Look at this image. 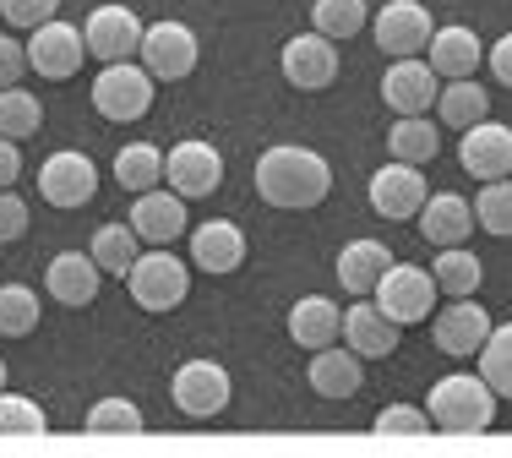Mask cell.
Masks as SVG:
<instances>
[{
    "mask_svg": "<svg viewBox=\"0 0 512 458\" xmlns=\"http://www.w3.org/2000/svg\"><path fill=\"white\" fill-rule=\"evenodd\" d=\"M333 191V170L316 148H300V142H278L256 159V197L267 208H284V213H306L316 202H327Z\"/></svg>",
    "mask_w": 512,
    "mask_h": 458,
    "instance_id": "1",
    "label": "cell"
},
{
    "mask_svg": "<svg viewBox=\"0 0 512 458\" xmlns=\"http://www.w3.org/2000/svg\"><path fill=\"white\" fill-rule=\"evenodd\" d=\"M436 431H453V437H474V431H491L496 420V393L480 371H453L431 388V404H425Z\"/></svg>",
    "mask_w": 512,
    "mask_h": 458,
    "instance_id": "2",
    "label": "cell"
},
{
    "mask_svg": "<svg viewBox=\"0 0 512 458\" xmlns=\"http://www.w3.org/2000/svg\"><path fill=\"white\" fill-rule=\"evenodd\" d=\"M126 289L142 311H175V306H186V295H191V268L169 246H153L131 262Z\"/></svg>",
    "mask_w": 512,
    "mask_h": 458,
    "instance_id": "3",
    "label": "cell"
},
{
    "mask_svg": "<svg viewBox=\"0 0 512 458\" xmlns=\"http://www.w3.org/2000/svg\"><path fill=\"white\" fill-rule=\"evenodd\" d=\"M153 71L142 66V60H109V66L93 77V110L104 120H142L153 110Z\"/></svg>",
    "mask_w": 512,
    "mask_h": 458,
    "instance_id": "4",
    "label": "cell"
},
{
    "mask_svg": "<svg viewBox=\"0 0 512 458\" xmlns=\"http://www.w3.org/2000/svg\"><path fill=\"white\" fill-rule=\"evenodd\" d=\"M137 60L153 71V82H186L191 71H197V60H202V44H197V33H191L186 22L164 17V22H148V28H142Z\"/></svg>",
    "mask_w": 512,
    "mask_h": 458,
    "instance_id": "5",
    "label": "cell"
},
{
    "mask_svg": "<svg viewBox=\"0 0 512 458\" xmlns=\"http://www.w3.org/2000/svg\"><path fill=\"white\" fill-rule=\"evenodd\" d=\"M169 399H175V409L186 420H213L229 409L235 388H229V371L218 366V360H186V366L169 377Z\"/></svg>",
    "mask_w": 512,
    "mask_h": 458,
    "instance_id": "6",
    "label": "cell"
},
{
    "mask_svg": "<svg viewBox=\"0 0 512 458\" xmlns=\"http://www.w3.org/2000/svg\"><path fill=\"white\" fill-rule=\"evenodd\" d=\"M436 295H442V289H436V279H431L425 268H409V262H393V268L376 279V289H371V300L398 322V328H409V322H425V317H431Z\"/></svg>",
    "mask_w": 512,
    "mask_h": 458,
    "instance_id": "7",
    "label": "cell"
},
{
    "mask_svg": "<svg viewBox=\"0 0 512 458\" xmlns=\"http://www.w3.org/2000/svg\"><path fill=\"white\" fill-rule=\"evenodd\" d=\"M164 180L186 202L213 197V191L224 186V153H218L213 142H202V137H186V142H175V148L164 153Z\"/></svg>",
    "mask_w": 512,
    "mask_h": 458,
    "instance_id": "8",
    "label": "cell"
},
{
    "mask_svg": "<svg viewBox=\"0 0 512 458\" xmlns=\"http://www.w3.org/2000/svg\"><path fill=\"white\" fill-rule=\"evenodd\" d=\"M93 191H99V164L88 159V153L77 148H60L44 159L39 170V197L50 202V208H88Z\"/></svg>",
    "mask_w": 512,
    "mask_h": 458,
    "instance_id": "9",
    "label": "cell"
},
{
    "mask_svg": "<svg viewBox=\"0 0 512 458\" xmlns=\"http://www.w3.org/2000/svg\"><path fill=\"white\" fill-rule=\"evenodd\" d=\"M142 28H148V22L131 6H93L88 22H82V44H88V55L104 60V66L109 60H137Z\"/></svg>",
    "mask_w": 512,
    "mask_h": 458,
    "instance_id": "10",
    "label": "cell"
},
{
    "mask_svg": "<svg viewBox=\"0 0 512 458\" xmlns=\"http://www.w3.org/2000/svg\"><path fill=\"white\" fill-rule=\"evenodd\" d=\"M82 55H88V44H82V28H71V22H39V28L28 33V71H39V77L50 82H66L82 71Z\"/></svg>",
    "mask_w": 512,
    "mask_h": 458,
    "instance_id": "11",
    "label": "cell"
},
{
    "mask_svg": "<svg viewBox=\"0 0 512 458\" xmlns=\"http://www.w3.org/2000/svg\"><path fill=\"white\" fill-rule=\"evenodd\" d=\"M278 71H284L289 88L300 93H322L338 77V50L327 33H295V39L278 50Z\"/></svg>",
    "mask_w": 512,
    "mask_h": 458,
    "instance_id": "12",
    "label": "cell"
},
{
    "mask_svg": "<svg viewBox=\"0 0 512 458\" xmlns=\"http://www.w3.org/2000/svg\"><path fill=\"white\" fill-rule=\"evenodd\" d=\"M371 33H376V50L398 60V55H420L425 44H431L436 22H431V11H425L420 0H387V6L371 17Z\"/></svg>",
    "mask_w": 512,
    "mask_h": 458,
    "instance_id": "13",
    "label": "cell"
},
{
    "mask_svg": "<svg viewBox=\"0 0 512 458\" xmlns=\"http://www.w3.org/2000/svg\"><path fill=\"white\" fill-rule=\"evenodd\" d=\"M442 93V77L431 71V60L420 55H398L393 66L382 71V104L393 115H425Z\"/></svg>",
    "mask_w": 512,
    "mask_h": 458,
    "instance_id": "14",
    "label": "cell"
},
{
    "mask_svg": "<svg viewBox=\"0 0 512 458\" xmlns=\"http://www.w3.org/2000/svg\"><path fill=\"white\" fill-rule=\"evenodd\" d=\"M365 197H371V213H382V219H393V224H404L420 213V202L431 197L425 191V175H420V164H404V159H393V164H382V170L371 175V186H365Z\"/></svg>",
    "mask_w": 512,
    "mask_h": 458,
    "instance_id": "15",
    "label": "cell"
},
{
    "mask_svg": "<svg viewBox=\"0 0 512 458\" xmlns=\"http://www.w3.org/2000/svg\"><path fill=\"white\" fill-rule=\"evenodd\" d=\"M131 229L142 235V246H169V240H180L191 229L186 219V197H180L175 186H153V191H137V202H131Z\"/></svg>",
    "mask_w": 512,
    "mask_h": 458,
    "instance_id": "16",
    "label": "cell"
},
{
    "mask_svg": "<svg viewBox=\"0 0 512 458\" xmlns=\"http://www.w3.org/2000/svg\"><path fill=\"white\" fill-rule=\"evenodd\" d=\"M491 328L496 322L485 317V306L474 295H458L447 311H436V322H431V333H436V349L442 355H453V360H463V355H480V344L491 339Z\"/></svg>",
    "mask_w": 512,
    "mask_h": 458,
    "instance_id": "17",
    "label": "cell"
},
{
    "mask_svg": "<svg viewBox=\"0 0 512 458\" xmlns=\"http://www.w3.org/2000/svg\"><path fill=\"white\" fill-rule=\"evenodd\" d=\"M458 164L474 180H502L512 175V131L502 120H474L458 142Z\"/></svg>",
    "mask_w": 512,
    "mask_h": 458,
    "instance_id": "18",
    "label": "cell"
},
{
    "mask_svg": "<svg viewBox=\"0 0 512 458\" xmlns=\"http://www.w3.org/2000/svg\"><path fill=\"white\" fill-rule=\"evenodd\" d=\"M398 339H404V333H398V322L387 317L376 300L355 295V306L344 311V344L355 349L360 360H387L398 349Z\"/></svg>",
    "mask_w": 512,
    "mask_h": 458,
    "instance_id": "19",
    "label": "cell"
},
{
    "mask_svg": "<svg viewBox=\"0 0 512 458\" xmlns=\"http://www.w3.org/2000/svg\"><path fill=\"white\" fill-rule=\"evenodd\" d=\"M104 284V268L93 262V251H60L44 268V289L60 300V306H93Z\"/></svg>",
    "mask_w": 512,
    "mask_h": 458,
    "instance_id": "20",
    "label": "cell"
},
{
    "mask_svg": "<svg viewBox=\"0 0 512 458\" xmlns=\"http://www.w3.org/2000/svg\"><path fill=\"white\" fill-rule=\"evenodd\" d=\"M191 262L202 273H235L246 268V229L235 219H207L191 229Z\"/></svg>",
    "mask_w": 512,
    "mask_h": 458,
    "instance_id": "21",
    "label": "cell"
},
{
    "mask_svg": "<svg viewBox=\"0 0 512 458\" xmlns=\"http://www.w3.org/2000/svg\"><path fill=\"white\" fill-rule=\"evenodd\" d=\"M414 224H420L425 246H463L474 229V202H463L458 191H436V197L420 202Z\"/></svg>",
    "mask_w": 512,
    "mask_h": 458,
    "instance_id": "22",
    "label": "cell"
},
{
    "mask_svg": "<svg viewBox=\"0 0 512 458\" xmlns=\"http://www.w3.org/2000/svg\"><path fill=\"white\" fill-rule=\"evenodd\" d=\"M311 388L322 399H355L365 388V360L355 355L349 344H327V349H311Z\"/></svg>",
    "mask_w": 512,
    "mask_h": 458,
    "instance_id": "23",
    "label": "cell"
},
{
    "mask_svg": "<svg viewBox=\"0 0 512 458\" xmlns=\"http://www.w3.org/2000/svg\"><path fill=\"white\" fill-rule=\"evenodd\" d=\"M289 339L300 349H327L344 339V311L333 306L327 295H306L289 306Z\"/></svg>",
    "mask_w": 512,
    "mask_h": 458,
    "instance_id": "24",
    "label": "cell"
},
{
    "mask_svg": "<svg viewBox=\"0 0 512 458\" xmlns=\"http://www.w3.org/2000/svg\"><path fill=\"white\" fill-rule=\"evenodd\" d=\"M425 50H431V71L442 82L474 77V71H480V60H485V44H480V33H474V28H436Z\"/></svg>",
    "mask_w": 512,
    "mask_h": 458,
    "instance_id": "25",
    "label": "cell"
},
{
    "mask_svg": "<svg viewBox=\"0 0 512 458\" xmlns=\"http://www.w3.org/2000/svg\"><path fill=\"white\" fill-rule=\"evenodd\" d=\"M387 268H393V251L382 240H349L338 251V284H344V295H371Z\"/></svg>",
    "mask_w": 512,
    "mask_h": 458,
    "instance_id": "26",
    "label": "cell"
},
{
    "mask_svg": "<svg viewBox=\"0 0 512 458\" xmlns=\"http://www.w3.org/2000/svg\"><path fill=\"white\" fill-rule=\"evenodd\" d=\"M436 115H442V126L469 131L474 120L491 115V99H485V88L474 77H453V82H442V93H436Z\"/></svg>",
    "mask_w": 512,
    "mask_h": 458,
    "instance_id": "27",
    "label": "cell"
},
{
    "mask_svg": "<svg viewBox=\"0 0 512 458\" xmlns=\"http://www.w3.org/2000/svg\"><path fill=\"white\" fill-rule=\"evenodd\" d=\"M93 262H99L104 273H115V279H126L131 273V262L142 257V235L131 229V219L126 224H99L93 229Z\"/></svg>",
    "mask_w": 512,
    "mask_h": 458,
    "instance_id": "28",
    "label": "cell"
},
{
    "mask_svg": "<svg viewBox=\"0 0 512 458\" xmlns=\"http://www.w3.org/2000/svg\"><path fill=\"white\" fill-rule=\"evenodd\" d=\"M436 148H442V131H436L425 115H398L393 131H387V153L404 159V164H431Z\"/></svg>",
    "mask_w": 512,
    "mask_h": 458,
    "instance_id": "29",
    "label": "cell"
},
{
    "mask_svg": "<svg viewBox=\"0 0 512 458\" xmlns=\"http://www.w3.org/2000/svg\"><path fill=\"white\" fill-rule=\"evenodd\" d=\"M115 180L137 197V191H153L164 180V148L158 142H126L115 153Z\"/></svg>",
    "mask_w": 512,
    "mask_h": 458,
    "instance_id": "30",
    "label": "cell"
},
{
    "mask_svg": "<svg viewBox=\"0 0 512 458\" xmlns=\"http://www.w3.org/2000/svg\"><path fill=\"white\" fill-rule=\"evenodd\" d=\"M431 279H436V289H442L447 300L474 295V289L485 284V262L474 257V251H463V246H442V257H436V268H431Z\"/></svg>",
    "mask_w": 512,
    "mask_h": 458,
    "instance_id": "31",
    "label": "cell"
},
{
    "mask_svg": "<svg viewBox=\"0 0 512 458\" xmlns=\"http://www.w3.org/2000/svg\"><path fill=\"white\" fill-rule=\"evenodd\" d=\"M311 28L327 33V39H355L360 28H371V6L365 0H316L311 6Z\"/></svg>",
    "mask_w": 512,
    "mask_h": 458,
    "instance_id": "32",
    "label": "cell"
},
{
    "mask_svg": "<svg viewBox=\"0 0 512 458\" xmlns=\"http://www.w3.org/2000/svg\"><path fill=\"white\" fill-rule=\"evenodd\" d=\"M39 328V289L0 284V339H28Z\"/></svg>",
    "mask_w": 512,
    "mask_h": 458,
    "instance_id": "33",
    "label": "cell"
},
{
    "mask_svg": "<svg viewBox=\"0 0 512 458\" xmlns=\"http://www.w3.org/2000/svg\"><path fill=\"white\" fill-rule=\"evenodd\" d=\"M44 126V104L33 99L28 88H0V137H11V142H22V137H33V131Z\"/></svg>",
    "mask_w": 512,
    "mask_h": 458,
    "instance_id": "34",
    "label": "cell"
},
{
    "mask_svg": "<svg viewBox=\"0 0 512 458\" xmlns=\"http://www.w3.org/2000/svg\"><path fill=\"white\" fill-rule=\"evenodd\" d=\"M474 224L485 229V235H512V175L502 180H485L480 197H474Z\"/></svg>",
    "mask_w": 512,
    "mask_h": 458,
    "instance_id": "35",
    "label": "cell"
},
{
    "mask_svg": "<svg viewBox=\"0 0 512 458\" xmlns=\"http://www.w3.org/2000/svg\"><path fill=\"white\" fill-rule=\"evenodd\" d=\"M480 377L491 382L496 399H512V322L491 328V339L480 344Z\"/></svg>",
    "mask_w": 512,
    "mask_h": 458,
    "instance_id": "36",
    "label": "cell"
},
{
    "mask_svg": "<svg viewBox=\"0 0 512 458\" xmlns=\"http://www.w3.org/2000/svg\"><path fill=\"white\" fill-rule=\"evenodd\" d=\"M82 431H93V437H137L142 409L131 399H99L88 409V420H82Z\"/></svg>",
    "mask_w": 512,
    "mask_h": 458,
    "instance_id": "37",
    "label": "cell"
},
{
    "mask_svg": "<svg viewBox=\"0 0 512 458\" xmlns=\"http://www.w3.org/2000/svg\"><path fill=\"white\" fill-rule=\"evenodd\" d=\"M44 431H50V420L39 404L0 388V437H44Z\"/></svg>",
    "mask_w": 512,
    "mask_h": 458,
    "instance_id": "38",
    "label": "cell"
},
{
    "mask_svg": "<svg viewBox=\"0 0 512 458\" xmlns=\"http://www.w3.org/2000/svg\"><path fill=\"white\" fill-rule=\"evenodd\" d=\"M376 431H382V437H425V431H431V415H425L420 404H387L382 415H376Z\"/></svg>",
    "mask_w": 512,
    "mask_h": 458,
    "instance_id": "39",
    "label": "cell"
},
{
    "mask_svg": "<svg viewBox=\"0 0 512 458\" xmlns=\"http://www.w3.org/2000/svg\"><path fill=\"white\" fill-rule=\"evenodd\" d=\"M60 11V0H0V17L11 22V28H39V22H50Z\"/></svg>",
    "mask_w": 512,
    "mask_h": 458,
    "instance_id": "40",
    "label": "cell"
},
{
    "mask_svg": "<svg viewBox=\"0 0 512 458\" xmlns=\"http://www.w3.org/2000/svg\"><path fill=\"white\" fill-rule=\"evenodd\" d=\"M17 235H28V202L6 186V191H0V246L17 240Z\"/></svg>",
    "mask_w": 512,
    "mask_h": 458,
    "instance_id": "41",
    "label": "cell"
},
{
    "mask_svg": "<svg viewBox=\"0 0 512 458\" xmlns=\"http://www.w3.org/2000/svg\"><path fill=\"white\" fill-rule=\"evenodd\" d=\"M22 71H28V44L11 39V33H0V88H17Z\"/></svg>",
    "mask_w": 512,
    "mask_h": 458,
    "instance_id": "42",
    "label": "cell"
},
{
    "mask_svg": "<svg viewBox=\"0 0 512 458\" xmlns=\"http://www.w3.org/2000/svg\"><path fill=\"white\" fill-rule=\"evenodd\" d=\"M485 60H491V71H496V82L502 88H512V33H502V39L485 50Z\"/></svg>",
    "mask_w": 512,
    "mask_h": 458,
    "instance_id": "43",
    "label": "cell"
},
{
    "mask_svg": "<svg viewBox=\"0 0 512 458\" xmlns=\"http://www.w3.org/2000/svg\"><path fill=\"white\" fill-rule=\"evenodd\" d=\"M17 175H22V153H17V142H11V137H0V191L17 186Z\"/></svg>",
    "mask_w": 512,
    "mask_h": 458,
    "instance_id": "44",
    "label": "cell"
},
{
    "mask_svg": "<svg viewBox=\"0 0 512 458\" xmlns=\"http://www.w3.org/2000/svg\"><path fill=\"white\" fill-rule=\"evenodd\" d=\"M0 388H6V360H0Z\"/></svg>",
    "mask_w": 512,
    "mask_h": 458,
    "instance_id": "45",
    "label": "cell"
}]
</instances>
